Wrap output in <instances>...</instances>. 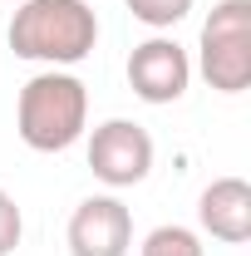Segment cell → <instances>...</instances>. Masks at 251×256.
Listing matches in <instances>:
<instances>
[{
    "label": "cell",
    "instance_id": "obj_7",
    "mask_svg": "<svg viewBox=\"0 0 251 256\" xmlns=\"http://www.w3.org/2000/svg\"><path fill=\"white\" fill-rule=\"evenodd\" d=\"M197 226L226 246L251 242V182L246 178H212L197 197Z\"/></svg>",
    "mask_w": 251,
    "mask_h": 256
},
{
    "label": "cell",
    "instance_id": "obj_1",
    "mask_svg": "<svg viewBox=\"0 0 251 256\" xmlns=\"http://www.w3.org/2000/svg\"><path fill=\"white\" fill-rule=\"evenodd\" d=\"M10 50L15 60L69 69V64L89 60L98 44V15L84 0H25L10 15Z\"/></svg>",
    "mask_w": 251,
    "mask_h": 256
},
{
    "label": "cell",
    "instance_id": "obj_6",
    "mask_svg": "<svg viewBox=\"0 0 251 256\" xmlns=\"http://www.w3.org/2000/svg\"><path fill=\"white\" fill-rule=\"evenodd\" d=\"M192 84V60L188 50L168 34H148L143 44H133L128 54V89L143 98V104H178Z\"/></svg>",
    "mask_w": 251,
    "mask_h": 256
},
{
    "label": "cell",
    "instance_id": "obj_3",
    "mask_svg": "<svg viewBox=\"0 0 251 256\" xmlns=\"http://www.w3.org/2000/svg\"><path fill=\"white\" fill-rule=\"evenodd\" d=\"M197 74L217 94L251 84V0H217L197 34Z\"/></svg>",
    "mask_w": 251,
    "mask_h": 256
},
{
    "label": "cell",
    "instance_id": "obj_4",
    "mask_svg": "<svg viewBox=\"0 0 251 256\" xmlns=\"http://www.w3.org/2000/svg\"><path fill=\"white\" fill-rule=\"evenodd\" d=\"M89 172L104 188H138L153 172V133L133 118H104L89 133Z\"/></svg>",
    "mask_w": 251,
    "mask_h": 256
},
{
    "label": "cell",
    "instance_id": "obj_2",
    "mask_svg": "<svg viewBox=\"0 0 251 256\" xmlns=\"http://www.w3.org/2000/svg\"><path fill=\"white\" fill-rule=\"evenodd\" d=\"M89 128V89L69 69H40L15 98V133L34 153H64Z\"/></svg>",
    "mask_w": 251,
    "mask_h": 256
},
{
    "label": "cell",
    "instance_id": "obj_9",
    "mask_svg": "<svg viewBox=\"0 0 251 256\" xmlns=\"http://www.w3.org/2000/svg\"><path fill=\"white\" fill-rule=\"evenodd\" d=\"M192 5H197V0H128L133 20H138V25H148V30H158V34L172 30L178 20H188Z\"/></svg>",
    "mask_w": 251,
    "mask_h": 256
},
{
    "label": "cell",
    "instance_id": "obj_8",
    "mask_svg": "<svg viewBox=\"0 0 251 256\" xmlns=\"http://www.w3.org/2000/svg\"><path fill=\"white\" fill-rule=\"evenodd\" d=\"M138 256H207V246H202V236H197L192 226L162 222V226H153V232L143 236Z\"/></svg>",
    "mask_w": 251,
    "mask_h": 256
},
{
    "label": "cell",
    "instance_id": "obj_5",
    "mask_svg": "<svg viewBox=\"0 0 251 256\" xmlns=\"http://www.w3.org/2000/svg\"><path fill=\"white\" fill-rule=\"evenodd\" d=\"M64 242H69V256H128L133 252V212L124 207V197L94 192L69 212Z\"/></svg>",
    "mask_w": 251,
    "mask_h": 256
},
{
    "label": "cell",
    "instance_id": "obj_10",
    "mask_svg": "<svg viewBox=\"0 0 251 256\" xmlns=\"http://www.w3.org/2000/svg\"><path fill=\"white\" fill-rule=\"evenodd\" d=\"M20 236H25V212H20V202H15L10 192L0 188V256L15 252Z\"/></svg>",
    "mask_w": 251,
    "mask_h": 256
}]
</instances>
